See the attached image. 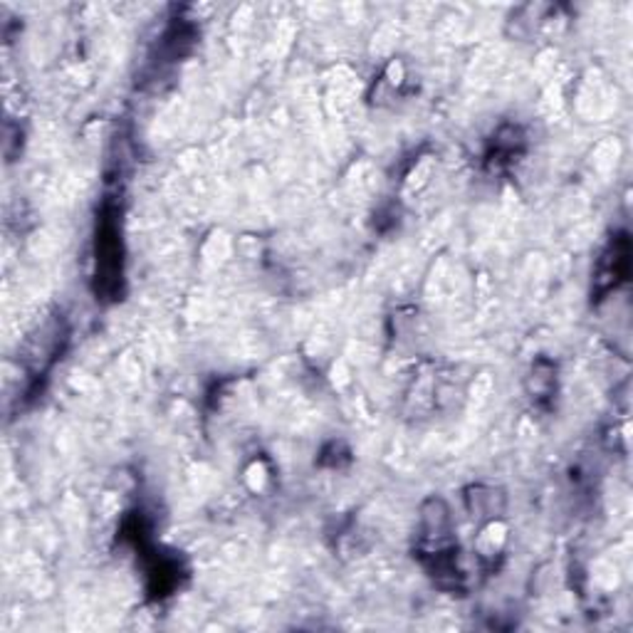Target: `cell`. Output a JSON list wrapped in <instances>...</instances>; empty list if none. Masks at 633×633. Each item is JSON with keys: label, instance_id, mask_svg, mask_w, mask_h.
<instances>
[{"label": "cell", "instance_id": "obj_1", "mask_svg": "<svg viewBox=\"0 0 633 633\" xmlns=\"http://www.w3.org/2000/svg\"><path fill=\"white\" fill-rule=\"evenodd\" d=\"M626 275H628V238L618 235L597 263V273H594L597 292L607 295V292L617 290L618 283L626 280Z\"/></svg>", "mask_w": 633, "mask_h": 633}, {"label": "cell", "instance_id": "obj_2", "mask_svg": "<svg viewBox=\"0 0 633 633\" xmlns=\"http://www.w3.org/2000/svg\"><path fill=\"white\" fill-rule=\"evenodd\" d=\"M465 500H468V510L472 513V517H488L490 523L497 520L505 507L503 493L495 488H485V485H475V488L468 490Z\"/></svg>", "mask_w": 633, "mask_h": 633}, {"label": "cell", "instance_id": "obj_3", "mask_svg": "<svg viewBox=\"0 0 633 633\" xmlns=\"http://www.w3.org/2000/svg\"><path fill=\"white\" fill-rule=\"evenodd\" d=\"M527 386H530L532 399H537V401H542V399H549V396L555 394V386H556L555 364L539 359L537 364L532 367V374H530V379H527Z\"/></svg>", "mask_w": 633, "mask_h": 633}]
</instances>
